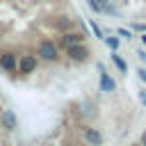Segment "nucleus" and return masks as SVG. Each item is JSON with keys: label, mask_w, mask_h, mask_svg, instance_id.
<instances>
[{"label": "nucleus", "mask_w": 146, "mask_h": 146, "mask_svg": "<svg viewBox=\"0 0 146 146\" xmlns=\"http://www.w3.org/2000/svg\"><path fill=\"white\" fill-rule=\"evenodd\" d=\"M36 57L41 62H57L59 59V43L52 39H41L36 43Z\"/></svg>", "instance_id": "f257e3e1"}, {"label": "nucleus", "mask_w": 146, "mask_h": 146, "mask_svg": "<svg viewBox=\"0 0 146 146\" xmlns=\"http://www.w3.org/2000/svg\"><path fill=\"white\" fill-rule=\"evenodd\" d=\"M36 66H39V57H36V52H34V55H32V52L18 55V73H21V75H30V73H34Z\"/></svg>", "instance_id": "f03ea898"}, {"label": "nucleus", "mask_w": 146, "mask_h": 146, "mask_svg": "<svg viewBox=\"0 0 146 146\" xmlns=\"http://www.w3.org/2000/svg\"><path fill=\"white\" fill-rule=\"evenodd\" d=\"M64 52H66V57H68L71 62H87V59H89V55H91V50H89L84 43L68 46V48H64Z\"/></svg>", "instance_id": "7ed1b4c3"}, {"label": "nucleus", "mask_w": 146, "mask_h": 146, "mask_svg": "<svg viewBox=\"0 0 146 146\" xmlns=\"http://www.w3.org/2000/svg\"><path fill=\"white\" fill-rule=\"evenodd\" d=\"M0 68L2 73H18V55L11 50L0 52Z\"/></svg>", "instance_id": "20e7f679"}, {"label": "nucleus", "mask_w": 146, "mask_h": 146, "mask_svg": "<svg viewBox=\"0 0 146 146\" xmlns=\"http://www.w3.org/2000/svg\"><path fill=\"white\" fill-rule=\"evenodd\" d=\"M84 39H87L84 32H73V30H68V32H62V34H59V46H62V48H68V46H75V43H84Z\"/></svg>", "instance_id": "39448f33"}, {"label": "nucleus", "mask_w": 146, "mask_h": 146, "mask_svg": "<svg viewBox=\"0 0 146 146\" xmlns=\"http://www.w3.org/2000/svg\"><path fill=\"white\" fill-rule=\"evenodd\" d=\"M0 125L5 130H16L18 128V116L14 110H2L0 112Z\"/></svg>", "instance_id": "423d86ee"}, {"label": "nucleus", "mask_w": 146, "mask_h": 146, "mask_svg": "<svg viewBox=\"0 0 146 146\" xmlns=\"http://www.w3.org/2000/svg\"><path fill=\"white\" fill-rule=\"evenodd\" d=\"M98 71H100V91H105V94L114 91V89H116V82L110 78V73L105 71V66H103V64H98Z\"/></svg>", "instance_id": "0eeeda50"}, {"label": "nucleus", "mask_w": 146, "mask_h": 146, "mask_svg": "<svg viewBox=\"0 0 146 146\" xmlns=\"http://www.w3.org/2000/svg\"><path fill=\"white\" fill-rule=\"evenodd\" d=\"M82 137H84V141L91 144V146H100V144H103V135H100L98 128H84V130H82Z\"/></svg>", "instance_id": "6e6552de"}, {"label": "nucleus", "mask_w": 146, "mask_h": 146, "mask_svg": "<svg viewBox=\"0 0 146 146\" xmlns=\"http://www.w3.org/2000/svg\"><path fill=\"white\" fill-rule=\"evenodd\" d=\"M55 30H59V32H68L71 27H73V18H68V16H59V18H55Z\"/></svg>", "instance_id": "1a4fd4ad"}, {"label": "nucleus", "mask_w": 146, "mask_h": 146, "mask_svg": "<svg viewBox=\"0 0 146 146\" xmlns=\"http://www.w3.org/2000/svg\"><path fill=\"white\" fill-rule=\"evenodd\" d=\"M110 59L114 62V66L121 71V73H128V64H125V59L121 57V55H116V50H112V55H110Z\"/></svg>", "instance_id": "9d476101"}, {"label": "nucleus", "mask_w": 146, "mask_h": 146, "mask_svg": "<svg viewBox=\"0 0 146 146\" xmlns=\"http://www.w3.org/2000/svg\"><path fill=\"white\" fill-rule=\"evenodd\" d=\"M103 41H105V46H107L110 50H116V48H119V36H105Z\"/></svg>", "instance_id": "9b49d317"}, {"label": "nucleus", "mask_w": 146, "mask_h": 146, "mask_svg": "<svg viewBox=\"0 0 146 146\" xmlns=\"http://www.w3.org/2000/svg\"><path fill=\"white\" fill-rule=\"evenodd\" d=\"M89 27H91V32H94L98 39H105V36H103V30L98 27V23H96V21H89Z\"/></svg>", "instance_id": "f8f14e48"}, {"label": "nucleus", "mask_w": 146, "mask_h": 146, "mask_svg": "<svg viewBox=\"0 0 146 146\" xmlns=\"http://www.w3.org/2000/svg\"><path fill=\"white\" fill-rule=\"evenodd\" d=\"M116 34H119V36H123V39H128V41L132 39V30H125V27H119V30H116Z\"/></svg>", "instance_id": "ddd939ff"}, {"label": "nucleus", "mask_w": 146, "mask_h": 146, "mask_svg": "<svg viewBox=\"0 0 146 146\" xmlns=\"http://www.w3.org/2000/svg\"><path fill=\"white\" fill-rule=\"evenodd\" d=\"M87 5H89V7H91L96 14H100V11H103V5H100L98 0H87Z\"/></svg>", "instance_id": "4468645a"}, {"label": "nucleus", "mask_w": 146, "mask_h": 146, "mask_svg": "<svg viewBox=\"0 0 146 146\" xmlns=\"http://www.w3.org/2000/svg\"><path fill=\"white\" fill-rule=\"evenodd\" d=\"M132 27H135V30H137V32H146V25H144V23H135V25H132Z\"/></svg>", "instance_id": "2eb2a0df"}, {"label": "nucleus", "mask_w": 146, "mask_h": 146, "mask_svg": "<svg viewBox=\"0 0 146 146\" xmlns=\"http://www.w3.org/2000/svg\"><path fill=\"white\" fill-rule=\"evenodd\" d=\"M137 75H139V80H141V82H146V68H139V71H137Z\"/></svg>", "instance_id": "dca6fc26"}, {"label": "nucleus", "mask_w": 146, "mask_h": 146, "mask_svg": "<svg viewBox=\"0 0 146 146\" xmlns=\"http://www.w3.org/2000/svg\"><path fill=\"white\" fill-rule=\"evenodd\" d=\"M137 55H139V59H141V62H146V50H139Z\"/></svg>", "instance_id": "f3484780"}, {"label": "nucleus", "mask_w": 146, "mask_h": 146, "mask_svg": "<svg viewBox=\"0 0 146 146\" xmlns=\"http://www.w3.org/2000/svg\"><path fill=\"white\" fill-rule=\"evenodd\" d=\"M139 103H141V105H146V94H144V91L139 94Z\"/></svg>", "instance_id": "a211bd4d"}, {"label": "nucleus", "mask_w": 146, "mask_h": 146, "mask_svg": "<svg viewBox=\"0 0 146 146\" xmlns=\"http://www.w3.org/2000/svg\"><path fill=\"white\" fill-rule=\"evenodd\" d=\"M139 144H141V146H146V130L141 132V139H139Z\"/></svg>", "instance_id": "6ab92c4d"}, {"label": "nucleus", "mask_w": 146, "mask_h": 146, "mask_svg": "<svg viewBox=\"0 0 146 146\" xmlns=\"http://www.w3.org/2000/svg\"><path fill=\"white\" fill-rule=\"evenodd\" d=\"M141 43H144V46H146V32H144V34H141Z\"/></svg>", "instance_id": "aec40b11"}, {"label": "nucleus", "mask_w": 146, "mask_h": 146, "mask_svg": "<svg viewBox=\"0 0 146 146\" xmlns=\"http://www.w3.org/2000/svg\"><path fill=\"white\" fill-rule=\"evenodd\" d=\"M135 146H141V144H135Z\"/></svg>", "instance_id": "412c9836"}, {"label": "nucleus", "mask_w": 146, "mask_h": 146, "mask_svg": "<svg viewBox=\"0 0 146 146\" xmlns=\"http://www.w3.org/2000/svg\"><path fill=\"white\" fill-rule=\"evenodd\" d=\"M0 71H2V68H0Z\"/></svg>", "instance_id": "4be33fe9"}]
</instances>
